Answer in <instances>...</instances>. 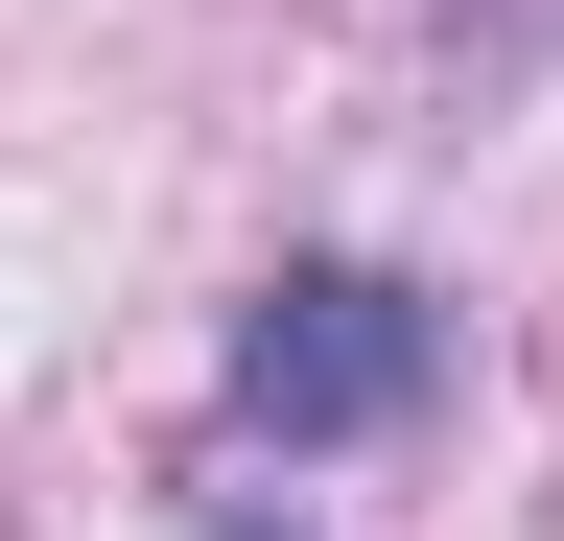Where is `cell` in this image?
<instances>
[{
  "label": "cell",
  "mask_w": 564,
  "mask_h": 541,
  "mask_svg": "<svg viewBox=\"0 0 564 541\" xmlns=\"http://www.w3.org/2000/svg\"><path fill=\"white\" fill-rule=\"evenodd\" d=\"M212 541H259V518H212Z\"/></svg>",
  "instance_id": "7a4b0ae2"
},
{
  "label": "cell",
  "mask_w": 564,
  "mask_h": 541,
  "mask_svg": "<svg viewBox=\"0 0 564 541\" xmlns=\"http://www.w3.org/2000/svg\"><path fill=\"white\" fill-rule=\"evenodd\" d=\"M423 377H447V306L377 283V259H306L236 329V424L259 447H377V424H423Z\"/></svg>",
  "instance_id": "6da1fadb"
}]
</instances>
